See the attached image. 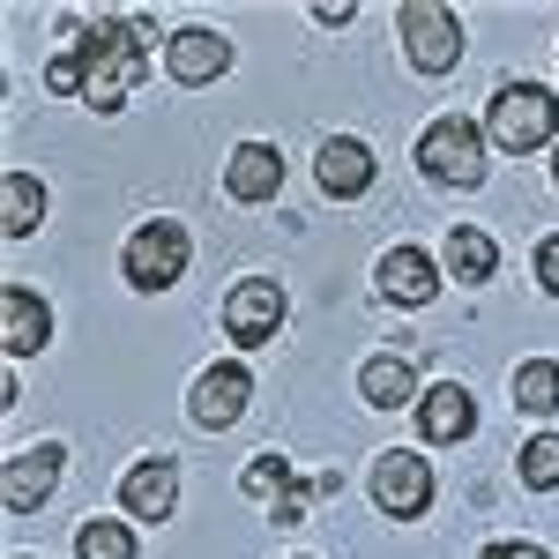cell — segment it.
Instances as JSON below:
<instances>
[{"label":"cell","mask_w":559,"mask_h":559,"mask_svg":"<svg viewBox=\"0 0 559 559\" xmlns=\"http://www.w3.org/2000/svg\"><path fill=\"white\" fill-rule=\"evenodd\" d=\"M552 179H559V150H552Z\"/></svg>","instance_id":"484cf974"},{"label":"cell","mask_w":559,"mask_h":559,"mask_svg":"<svg viewBox=\"0 0 559 559\" xmlns=\"http://www.w3.org/2000/svg\"><path fill=\"white\" fill-rule=\"evenodd\" d=\"M165 68H173L179 83H216L231 68V45L216 38V31H179V38H165Z\"/></svg>","instance_id":"2e32d148"},{"label":"cell","mask_w":559,"mask_h":559,"mask_svg":"<svg viewBox=\"0 0 559 559\" xmlns=\"http://www.w3.org/2000/svg\"><path fill=\"white\" fill-rule=\"evenodd\" d=\"M477 426V403H471V388L463 381H440L418 395V432H426L432 448H455V440H471Z\"/></svg>","instance_id":"8fae6325"},{"label":"cell","mask_w":559,"mask_h":559,"mask_svg":"<svg viewBox=\"0 0 559 559\" xmlns=\"http://www.w3.org/2000/svg\"><path fill=\"white\" fill-rule=\"evenodd\" d=\"M0 336H8V350H15V358L45 350V336H52V313H45V299L31 292V284H8V292H0Z\"/></svg>","instance_id":"4fadbf2b"},{"label":"cell","mask_w":559,"mask_h":559,"mask_svg":"<svg viewBox=\"0 0 559 559\" xmlns=\"http://www.w3.org/2000/svg\"><path fill=\"white\" fill-rule=\"evenodd\" d=\"M485 134L500 142V150H537V142H552L559 134V105H552V90H537V83H508L500 97H492V120H485Z\"/></svg>","instance_id":"7a4b0ae2"},{"label":"cell","mask_w":559,"mask_h":559,"mask_svg":"<svg viewBox=\"0 0 559 559\" xmlns=\"http://www.w3.org/2000/svg\"><path fill=\"white\" fill-rule=\"evenodd\" d=\"M418 165H426V179H440V187H477V179H485V134H477L463 112H448V120H432V128L418 134Z\"/></svg>","instance_id":"3957f363"},{"label":"cell","mask_w":559,"mask_h":559,"mask_svg":"<svg viewBox=\"0 0 559 559\" xmlns=\"http://www.w3.org/2000/svg\"><path fill=\"white\" fill-rule=\"evenodd\" d=\"M247 395H254V373L239 366V358H224V366H210L202 381H194V426L224 432L239 411H247Z\"/></svg>","instance_id":"9c48e42d"},{"label":"cell","mask_w":559,"mask_h":559,"mask_svg":"<svg viewBox=\"0 0 559 559\" xmlns=\"http://www.w3.org/2000/svg\"><path fill=\"white\" fill-rule=\"evenodd\" d=\"M120 508H128L134 522H165L179 508V471L173 455H150V463H134L128 477H120Z\"/></svg>","instance_id":"30bf717a"},{"label":"cell","mask_w":559,"mask_h":559,"mask_svg":"<svg viewBox=\"0 0 559 559\" xmlns=\"http://www.w3.org/2000/svg\"><path fill=\"white\" fill-rule=\"evenodd\" d=\"M537 284H545V292L559 299V231L545 239V247H537Z\"/></svg>","instance_id":"cb8c5ba5"},{"label":"cell","mask_w":559,"mask_h":559,"mask_svg":"<svg viewBox=\"0 0 559 559\" xmlns=\"http://www.w3.org/2000/svg\"><path fill=\"white\" fill-rule=\"evenodd\" d=\"M321 187H329L336 202H358V194L373 187V150L350 142V134H329V142H321Z\"/></svg>","instance_id":"9a60e30c"},{"label":"cell","mask_w":559,"mask_h":559,"mask_svg":"<svg viewBox=\"0 0 559 559\" xmlns=\"http://www.w3.org/2000/svg\"><path fill=\"white\" fill-rule=\"evenodd\" d=\"M60 448L45 440V448H23V455H8V471H0V500H8V515H31L52 500V485H60Z\"/></svg>","instance_id":"ba28073f"},{"label":"cell","mask_w":559,"mask_h":559,"mask_svg":"<svg viewBox=\"0 0 559 559\" xmlns=\"http://www.w3.org/2000/svg\"><path fill=\"white\" fill-rule=\"evenodd\" d=\"M276 329H284V284L247 276V284L224 299V336H231V344H269Z\"/></svg>","instance_id":"52a82bcc"},{"label":"cell","mask_w":559,"mask_h":559,"mask_svg":"<svg viewBox=\"0 0 559 559\" xmlns=\"http://www.w3.org/2000/svg\"><path fill=\"white\" fill-rule=\"evenodd\" d=\"M440 261H448V276H463V284H485V276L500 269V247H492L477 224H455V231H448V247H440Z\"/></svg>","instance_id":"ac0fdd59"},{"label":"cell","mask_w":559,"mask_h":559,"mask_svg":"<svg viewBox=\"0 0 559 559\" xmlns=\"http://www.w3.org/2000/svg\"><path fill=\"white\" fill-rule=\"evenodd\" d=\"M395 31L411 45V68H426V75H448V68L463 60V23H455V8H440V0H411V8L395 15Z\"/></svg>","instance_id":"277c9868"},{"label":"cell","mask_w":559,"mask_h":559,"mask_svg":"<svg viewBox=\"0 0 559 559\" xmlns=\"http://www.w3.org/2000/svg\"><path fill=\"white\" fill-rule=\"evenodd\" d=\"M485 559H552L545 545H485Z\"/></svg>","instance_id":"d4e9b609"},{"label":"cell","mask_w":559,"mask_h":559,"mask_svg":"<svg viewBox=\"0 0 559 559\" xmlns=\"http://www.w3.org/2000/svg\"><path fill=\"white\" fill-rule=\"evenodd\" d=\"M224 187H231V202H276L284 194V157L269 142H239L231 165H224Z\"/></svg>","instance_id":"7c38bea8"},{"label":"cell","mask_w":559,"mask_h":559,"mask_svg":"<svg viewBox=\"0 0 559 559\" xmlns=\"http://www.w3.org/2000/svg\"><path fill=\"white\" fill-rule=\"evenodd\" d=\"M150 23L142 15H105V23H83V38L68 45L75 52V68H83V97L97 112H120L142 83V68H150Z\"/></svg>","instance_id":"6da1fadb"},{"label":"cell","mask_w":559,"mask_h":559,"mask_svg":"<svg viewBox=\"0 0 559 559\" xmlns=\"http://www.w3.org/2000/svg\"><path fill=\"white\" fill-rule=\"evenodd\" d=\"M358 395H366L373 411H403V403L418 411V395H426V388H418V366H411V358H366Z\"/></svg>","instance_id":"e0dca14e"},{"label":"cell","mask_w":559,"mask_h":559,"mask_svg":"<svg viewBox=\"0 0 559 559\" xmlns=\"http://www.w3.org/2000/svg\"><path fill=\"white\" fill-rule=\"evenodd\" d=\"M247 492L276 508V500H292V492H299V477H292V463H284V455H254V463H247Z\"/></svg>","instance_id":"44dd1931"},{"label":"cell","mask_w":559,"mask_h":559,"mask_svg":"<svg viewBox=\"0 0 559 559\" xmlns=\"http://www.w3.org/2000/svg\"><path fill=\"white\" fill-rule=\"evenodd\" d=\"M15 559H31V552H15Z\"/></svg>","instance_id":"4316f807"},{"label":"cell","mask_w":559,"mask_h":559,"mask_svg":"<svg viewBox=\"0 0 559 559\" xmlns=\"http://www.w3.org/2000/svg\"><path fill=\"white\" fill-rule=\"evenodd\" d=\"M75 552H83V559H134V530H128V522H83Z\"/></svg>","instance_id":"7402d4cb"},{"label":"cell","mask_w":559,"mask_h":559,"mask_svg":"<svg viewBox=\"0 0 559 559\" xmlns=\"http://www.w3.org/2000/svg\"><path fill=\"white\" fill-rule=\"evenodd\" d=\"M373 276H381V299H403V306H426L432 292H440V269H432V254H418V247H388Z\"/></svg>","instance_id":"5bb4252c"},{"label":"cell","mask_w":559,"mask_h":559,"mask_svg":"<svg viewBox=\"0 0 559 559\" xmlns=\"http://www.w3.org/2000/svg\"><path fill=\"white\" fill-rule=\"evenodd\" d=\"M0 202H8V239L38 231V216H45V187H38L31 173H8V179H0Z\"/></svg>","instance_id":"ffe728a7"},{"label":"cell","mask_w":559,"mask_h":559,"mask_svg":"<svg viewBox=\"0 0 559 559\" xmlns=\"http://www.w3.org/2000/svg\"><path fill=\"white\" fill-rule=\"evenodd\" d=\"M373 500H381V515L418 522L432 508V463L411 455V448H388L381 463H373Z\"/></svg>","instance_id":"8992f818"},{"label":"cell","mask_w":559,"mask_h":559,"mask_svg":"<svg viewBox=\"0 0 559 559\" xmlns=\"http://www.w3.org/2000/svg\"><path fill=\"white\" fill-rule=\"evenodd\" d=\"M522 485H537V492H559V432H537V440L522 448Z\"/></svg>","instance_id":"603a6c76"},{"label":"cell","mask_w":559,"mask_h":559,"mask_svg":"<svg viewBox=\"0 0 559 559\" xmlns=\"http://www.w3.org/2000/svg\"><path fill=\"white\" fill-rule=\"evenodd\" d=\"M120 269H128L134 292H165V284H179V269H187V224H173V216L142 224V231L128 239V254H120Z\"/></svg>","instance_id":"5b68a950"},{"label":"cell","mask_w":559,"mask_h":559,"mask_svg":"<svg viewBox=\"0 0 559 559\" xmlns=\"http://www.w3.org/2000/svg\"><path fill=\"white\" fill-rule=\"evenodd\" d=\"M515 403L530 411V418H552V411H559V366H552V358L515 366Z\"/></svg>","instance_id":"d6986e66"}]
</instances>
